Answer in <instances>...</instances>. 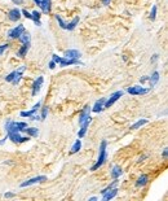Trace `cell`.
<instances>
[{
  "label": "cell",
  "mask_w": 168,
  "mask_h": 201,
  "mask_svg": "<svg viewBox=\"0 0 168 201\" xmlns=\"http://www.w3.org/2000/svg\"><path fill=\"white\" fill-rule=\"evenodd\" d=\"M80 148H81V141L80 139H78L75 143L73 144V147H71V155H75V153H78L80 151Z\"/></svg>",
  "instance_id": "26"
},
{
  "label": "cell",
  "mask_w": 168,
  "mask_h": 201,
  "mask_svg": "<svg viewBox=\"0 0 168 201\" xmlns=\"http://www.w3.org/2000/svg\"><path fill=\"white\" fill-rule=\"evenodd\" d=\"M147 182H149V176L147 175H141V176H138V179H137V182H136V187H145Z\"/></svg>",
  "instance_id": "23"
},
{
  "label": "cell",
  "mask_w": 168,
  "mask_h": 201,
  "mask_svg": "<svg viewBox=\"0 0 168 201\" xmlns=\"http://www.w3.org/2000/svg\"><path fill=\"white\" fill-rule=\"evenodd\" d=\"M7 136L8 139H10L13 143L16 144H19V143H26V141L30 140V136H21L19 132H7Z\"/></svg>",
  "instance_id": "3"
},
{
  "label": "cell",
  "mask_w": 168,
  "mask_h": 201,
  "mask_svg": "<svg viewBox=\"0 0 168 201\" xmlns=\"http://www.w3.org/2000/svg\"><path fill=\"white\" fill-rule=\"evenodd\" d=\"M157 10H158L157 5H153V8H151V12H150V16H149V18L151 19V21H155V18H157Z\"/></svg>",
  "instance_id": "29"
},
{
  "label": "cell",
  "mask_w": 168,
  "mask_h": 201,
  "mask_svg": "<svg viewBox=\"0 0 168 201\" xmlns=\"http://www.w3.org/2000/svg\"><path fill=\"white\" fill-rule=\"evenodd\" d=\"M21 13L25 16L26 18H29V19H31V13H29V12H27L26 9H23V10H21Z\"/></svg>",
  "instance_id": "36"
},
{
  "label": "cell",
  "mask_w": 168,
  "mask_h": 201,
  "mask_svg": "<svg viewBox=\"0 0 168 201\" xmlns=\"http://www.w3.org/2000/svg\"><path fill=\"white\" fill-rule=\"evenodd\" d=\"M7 139H8V136H5V137H4V139H1V140H0V145H3L4 143H5V141H7Z\"/></svg>",
  "instance_id": "42"
},
{
  "label": "cell",
  "mask_w": 168,
  "mask_h": 201,
  "mask_svg": "<svg viewBox=\"0 0 168 201\" xmlns=\"http://www.w3.org/2000/svg\"><path fill=\"white\" fill-rule=\"evenodd\" d=\"M27 127L26 122H13L8 120L5 122V130L7 132H22Z\"/></svg>",
  "instance_id": "2"
},
{
  "label": "cell",
  "mask_w": 168,
  "mask_h": 201,
  "mask_svg": "<svg viewBox=\"0 0 168 201\" xmlns=\"http://www.w3.org/2000/svg\"><path fill=\"white\" fill-rule=\"evenodd\" d=\"M56 19H57V22H58V25H60V27L61 29H64V30H66V22L64 21V19L61 18V16H58V14H56Z\"/></svg>",
  "instance_id": "30"
},
{
  "label": "cell",
  "mask_w": 168,
  "mask_h": 201,
  "mask_svg": "<svg viewBox=\"0 0 168 201\" xmlns=\"http://www.w3.org/2000/svg\"><path fill=\"white\" fill-rule=\"evenodd\" d=\"M14 75H16V70H14V72H12V73L8 74V75L5 77V81H7V82H10V83H12V81L14 79Z\"/></svg>",
  "instance_id": "33"
},
{
  "label": "cell",
  "mask_w": 168,
  "mask_h": 201,
  "mask_svg": "<svg viewBox=\"0 0 168 201\" xmlns=\"http://www.w3.org/2000/svg\"><path fill=\"white\" fill-rule=\"evenodd\" d=\"M56 65H57V64H56V62H54V61L52 60V61L49 62V69H52V70H53L54 68H56Z\"/></svg>",
  "instance_id": "40"
},
{
  "label": "cell",
  "mask_w": 168,
  "mask_h": 201,
  "mask_svg": "<svg viewBox=\"0 0 168 201\" xmlns=\"http://www.w3.org/2000/svg\"><path fill=\"white\" fill-rule=\"evenodd\" d=\"M123 174V170L122 167L118 166V165H115V166H112V170H111V178L112 179H118L120 175Z\"/></svg>",
  "instance_id": "22"
},
{
  "label": "cell",
  "mask_w": 168,
  "mask_h": 201,
  "mask_svg": "<svg viewBox=\"0 0 168 201\" xmlns=\"http://www.w3.org/2000/svg\"><path fill=\"white\" fill-rule=\"evenodd\" d=\"M147 81H149V77H147V75H144V77L140 78V82H141V84L145 83V82H147Z\"/></svg>",
  "instance_id": "37"
},
{
  "label": "cell",
  "mask_w": 168,
  "mask_h": 201,
  "mask_svg": "<svg viewBox=\"0 0 168 201\" xmlns=\"http://www.w3.org/2000/svg\"><path fill=\"white\" fill-rule=\"evenodd\" d=\"M159 81V73L158 72H154L153 74H151V77H149V84H150V88L154 87L155 84L158 83Z\"/></svg>",
  "instance_id": "24"
},
{
  "label": "cell",
  "mask_w": 168,
  "mask_h": 201,
  "mask_svg": "<svg viewBox=\"0 0 168 201\" xmlns=\"http://www.w3.org/2000/svg\"><path fill=\"white\" fill-rule=\"evenodd\" d=\"M167 155H168V151H167V148H166L164 151H163V157H164V158H167Z\"/></svg>",
  "instance_id": "43"
},
{
  "label": "cell",
  "mask_w": 168,
  "mask_h": 201,
  "mask_svg": "<svg viewBox=\"0 0 168 201\" xmlns=\"http://www.w3.org/2000/svg\"><path fill=\"white\" fill-rule=\"evenodd\" d=\"M23 31H25V26L22 25V23H19L16 27H13L12 30H9V33H8V37L9 39H18L19 35H21Z\"/></svg>",
  "instance_id": "8"
},
{
  "label": "cell",
  "mask_w": 168,
  "mask_h": 201,
  "mask_svg": "<svg viewBox=\"0 0 168 201\" xmlns=\"http://www.w3.org/2000/svg\"><path fill=\"white\" fill-rule=\"evenodd\" d=\"M25 132L29 136H38L39 135V130L36 127H26L25 129Z\"/></svg>",
  "instance_id": "25"
},
{
  "label": "cell",
  "mask_w": 168,
  "mask_h": 201,
  "mask_svg": "<svg viewBox=\"0 0 168 201\" xmlns=\"http://www.w3.org/2000/svg\"><path fill=\"white\" fill-rule=\"evenodd\" d=\"M61 58H62V57H60V56H57V55H52V60H53L54 62H56V64H60Z\"/></svg>",
  "instance_id": "35"
},
{
  "label": "cell",
  "mask_w": 168,
  "mask_h": 201,
  "mask_svg": "<svg viewBox=\"0 0 168 201\" xmlns=\"http://www.w3.org/2000/svg\"><path fill=\"white\" fill-rule=\"evenodd\" d=\"M26 70V66H21L18 70H16V75H14V79L12 81V83H13L14 86L16 84H18L19 83V81H21V78H22V74H23V72Z\"/></svg>",
  "instance_id": "16"
},
{
  "label": "cell",
  "mask_w": 168,
  "mask_h": 201,
  "mask_svg": "<svg viewBox=\"0 0 168 201\" xmlns=\"http://www.w3.org/2000/svg\"><path fill=\"white\" fill-rule=\"evenodd\" d=\"M43 83H44V78H43V77H38L34 81V83H33V91H31V95L36 96L38 93L40 92Z\"/></svg>",
  "instance_id": "11"
},
{
  "label": "cell",
  "mask_w": 168,
  "mask_h": 201,
  "mask_svg": "<svg viewBox=\"0 0 168 201\" xmlns=\"http://www.w3.org/2000/svg\"><path fill=\"white\" fill-rule=\"evenodd\" d=\"M71 65H84V64L79 61V58H67V57L61 58V61H60L61 68H66V66H71Z\"/></svg>",
  "instance_id": "9"
},
{
  "label": "cell",
  "mask_w": 168,
  "mask_h": 201,
  "mask_svg": "<svg viewBox=\"0 0 168 201\" xmlns=\"http://www.w3.org/2000/svg\"><path fill=\"white\" fill-rule=\"evenodd\" d=\"M79 21H80V18H79V17H74L69 23H66V30H69V31L75 30V27L79 25Z\"/></svg>",
  "instance_id": "19"
},
{
  "label": "cell",
  "mask_w": 168,
  "mask_h": 201,
  "mask_svg": "<svg viewBox=\"0 0 168 201\" xmlns=\"http://www.w3.org/2000/svg\"><path fill=\"white\" fill-rule=\"evenodd\" d=\"M18 40L21 42V43H29V42H30V34L26 33V31H23V33L19 35Z\"/></svg>",
  "instance_id": "28"
},
{
  "label": "cell",
  "mask_w": 168,
  "mask_h": 201,
  "mask_svg": "<svg viewBox=\"0 0 168 201\" xmlns=\"http://www.w3.org/2000/svg\"><path fill=\"white\" fill-rule=\"evenodd\" d=\"M158 60H159V55H157V53H155L154 56L151 57V62H157Z\"/></svg>",
  "instance_id": "39"
},
{
  "label": "cell",
  "mask_w": 168,
  "mask_h": 201,
  "mask_svg": "<svg viewBox=\"0 0 168 201\" xmlns=\"http://www.w3.org/2000/svg\"><path fill=\"white\" fill-rule=\"evenodd\" d=\"M146 158V156H142V157H140V160H138V162H141V161H144Z\"/></svg>",
  "instance_id": "45"
},
{
  "label": "cell",
  "mask_w": 168,
  "mask_h": 201,
  "mask_svg": "<svg viewBox=\"0 0 168 201\" xmlns=\"http://www.w3.org/2000/svg\"><path fill=\"white\" fill-rule=\"evenodd\" d=\"M104 4L105 5H109V4H110V0H104Z\"/></svg>",
  "instance_id": "44"
},
{
  "label": "cell",
  "mask_w": 168,
  "mask_h": 201,
  "mask_svg": "<svg viewBox=\"0 0 168 201\" xmlns=\"http://www.w3.org/2000/svg\"><path fill=\"white\" fill-rule=\"evenodd\" d=\"M97 200V197H91V199H89V201H96Z\"/></svg>",
  "instance_id": "46"
},
{
  "label": "cell",
  "mask_w": 168,
  "mask_h": 201,
  "mask_svg": "<svg viewBox=\"0 0 168 201\" xmlns=\"http://www.w3.org/2000/svg\"><path fill=\"white\" fill-rule=\"evenodd\" d=\"M40 17H41V13L39 10H34L31 13V19L34 21V23L36 26H41V21H40Z\"/></svg>",
  "instance_id": "21"
},
{
  "label": "cell",
  "mask_w": 168,
  "mask_h": 201,
  "mask_svg": "<svg viewBox=\"0 0 168 201\" xmlns=\"http://www.w3.org/2000/svg\"><path fill=\"white\" fill-rule=\"evenodd\" d=\"M91 106L89 105H85L83 110H81V113H80V116H79V126L80 125H83L84 122H87V121H92V117H91Z\"/></svg>",
  "instance_id": "5"
},
{
  "label": "cell",
  "mask_w": 168,
  "mask_h": 201,
  "mask_svg": "<svg viewBox=\"0 0 168 201\" xmlns=\"http://www.w3.org/2000/svg\"><path fill=\"white\" fill-rule=\"evenodd\" d=\"M151 88H145L141 87V86H132V87L127 88V92L131 93V95H146V93L150 92Z\"/></svg>",
  "instance_id": "6"
},
{
  "label": "cell",
  "mask_w": 168,
  "mask_h": 201,
  "mask_svg": "<svg viewBox=\"0 0 168 201\" xmlns=\"http://www.w3.org/2000/svg\"><path fill=\"white\" fill-rule=\"evenodd\" d=\"M116 184H118V180H116V179H114V182H112L111 184H110V186H107L106 188H105V190H102V191H101V194H105V192H107V191H110L111 190V188H114L115 186H116Z\"/></svg>",
  "instance_id": "31"
},
{
  "label": "cell",
  "mask_w": 168,
  "mask_h": 201,
  "mask_svg": "<svg viewBox=\"0 0 168 201\" xmlns=\"http://www.w3.org/2000/svg\"><path fill=\"white\" fill-rule=\"evenodd\" d=\"M106 147H107V141L106 140H102L101 141V145H100V152H98V160H97V162L93 165L91 167V171H96L98 170V169L102 166L105 164V161L107 160V153H106Z\"/></svg>",
  "instance_id": "1"
},
{
  "label": "cell",
  "mask_w": 168,
  "mask_h": 201,
  "mask_svg": "<svg viewBox=\"0 0 168 201\" xmlns=\"http://www.w3.org/2000/svg\"><path fill=\"white\" fill-rule=\"evenodd\" d=\"M116 195H118V190H116V188H111L110 191L105 192V194L102 195V200H104V201H109V200L114 199Z\"/></svg>",
  "instance_id": "17"
},
{
  "label": "cell",
  "mask_w": 168,
  "mask_h": 201,
  "mask_svg": "<svg viewBox=\"0 0 168 201\" xmlns=\"http://www.w3.org/2000/svg\"><path fill=\"white\" fill-rule=\"evenodd\" d=\"M14 4H17V5H21V4H23V0H12Z\"/></svg>",
  "instance_id": "41"
},
{
  "label": "cell",
  "mask_w": 168,
  "mask_h": 201,
  "mask_svg": "<svg viewBox=\"0 0 168 201\" xmlns=\"http://www.w3.org/2000/svg\"><path fill=\"white\" fill-rule=\"evenodd\" d=\"M30 42L29 43H22V46H21V48H19L18 51H17V56L18 57H21V58H23L27 55V52H29V49H30Z\"/></svg>",
  "instance_id": "15"
},
{
  "label": "cell",
  "mask_w": 168,
  "mask_h": 201,
  "mask_svg": "<svg viewBox=\"0 0 168 201\" xmlns=\"http://www.w3.org/2000/svg\"><path fill=\"white\" fill-rule=\"evenodd\" d=\"M34 1L40 7L41 12H44V13H49L50 9H52V1L50 0H34Z\"/></svg>",
  "instance_id": "10"
},
{
  "label": "cell",
  "mask_w": 168,
  "mask_h": 201,
  "mask_svg": "<svg viewBox=\"0 0 168 201\" xmlns=\"http://www.w3.org/2000/svg\"><path fill=\"white\" fill-rule=\"evenodd\" d=\"M105 101H106V99H100L97 100L95 102V105H93V108H91V110L93 113H100L102 112V110L105 109Z\"/></svg>",
  "instance_id": "14"
},
{
  "label": "cell",
  "mask_w": 168,
  "mask_h": 201,
  "mask_svg": "<svg viewBox=\"0 0 168 201\" xmlns=\"http://www.w3.org/2000/svg\"><path fill=\"white\" fill-rule=\"evenodd\" d=\"M91 122H92V121H87V122H84L83 125H80V129H79V131H78V137H79V139L84 137L85 132H87V130H88V126H89V123H91Z\"/></svg>",
  "instance_id": "18"
},
{
  "label": "cell",
  "mask_w": 168,
  "mask_h": 201,
  "mask_svg": "<svg viewBox=\"0 0 168 201\" xmlns=\"http://www.w3.org/2000/svg\"><path fill=\"white\" fill-rule=\"evenodd\" d=\"M14 194H12V192H7V194L5 195H4V197H5V199H10V197H14Z\"/></svg>",
  "instance_id": "38"
},
{
  "label": "cell",
  "mask_w": 168,
  "mask_h": 201,
  "mask_svg": "<svg viewBox=\"0 0 168 201\" xmlns=\"http://www.w3.org/2000/svg\"><path fill=\"white\" fill-rule=\"evenodd\" d=\"M123 95H124L123 91H116V92H114V93H111L110 97H109V99L105 101V108H110L111 105H114L115 102L118 101Z\"/></svg>",
  "instance_id": "7"
},
{
  "label": "cell",
  "mask_w": 168,
  "mask_h": 201,
  "mask_svg": "<svg viewBox=\"0 0 168 201\" xmlns=\"http://www.w3.org/2000/svg\"><path fill=\"white\" fill-rule=\"evenodd\" d=\"M40 106H41V102H40V101H38L36 104L33 106V109H31V110H27V112H21V113H19V116H21V117L31 118V117L34 116V114H36V112H38L39 109H40Z\"/></svg>",
  "instance_id": "12"
},
{
  "label": "cell",
  "mask_w": 168,
  "mask_h": 201,
  "mask_svg": "<svg viewBox=\"0 0 168 201\" xmlns=\"http://www.w3.org/2000/svg\"><path fill=\"white\" fill-rule=\"evenodd\" d=\"M8 18L10 19L12 22H17L19 18H21V10L17 9V8H13L8 12Z\"/></svg>",
  "instance_id": "13"
},
{
  "label": "cell",
  "mask_w": 168,
  "mask_h": 201,
  "mask_svg": "<svg viewBox=\"0 0 168 201\" xmlns=\"http://www.w3.org/2000/svg\"><path fill=\"white\" fill-rule=\"evenodd\" d=\"M40 108H41V106H40ZM47 114H48V106H43V108H41V116H40V120L43 121V120H45V118H47Z\"/></svg>",
  "instance_id": "32"
},
{
  "label": "cell",
  "mask_w": 168,
  "mask_h": 201,
  "mask_svg": "<svg viewBox=\"0 0 168 201\" xmlns=\"http://www.w3.org/2000/svg\"><path fill=\"white\" fill-rule=\"evenodd\" d=\"M147 120H138L136 123H133L131 126V129L132 130H137V129H140V127H142V126H145V125H147Z\"/></svg>",
  "instance_id": "27"
},
{
  "label": "cell",
  "mask_w": 168,
  "mask_h": 201,
  "mask_svg": "<svg viewBox=\"0 0 168 201\" xmlns=\"http://www.w3.org/2000/svg\"><path fill=\"white\" fill-rule=\"evenodd\" d=\"M9 48V44H8V43H5V44H1L0 46V56H1V55L5 52V51Z\"/></svg>",
  "instance_id": "34"
},
{
  "label": "cell",
  "mask_w": 168,
  "mask_h": 201,
  "mask_svg": "<svg viewBox=\"0 0 168 201\" xmlns=\"http://www.w3.org/2000/svg\"><path fill=\"white\" fill-rule=\"evenodd\" d=\"M48 179L45 175H39V176H35V178H31L29 180H25V182L21 183V188H25V187H29V186H33V184H38V183H44L45 180Z\"/></svg>",
  "instance_id": "4"
},
{
  "label": "cell",
  "mask_w": 168,
  "mask_h": 201,
  "mask_svg": "<svg viewBox=\"0 0 168 201\" xmlns=\"http://www.w3.org/2000/svg\"><path fill=\"white\" fill-rule=\"evenodd\" d=\"M80 56H81V53L78 49H69L65 52V57H67V58H80Z\"/></svg>",
  "instance_id": "20"
}]
</instances>
